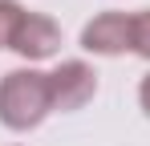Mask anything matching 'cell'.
Wrapping results in <instances>:
<instances>
[{"mask_svg":"<svg viewBox=\"0 0 150 146\" xmlns=\"http://www.w3.org/2000/svg\"><path fill=\"white\" fill-rule=\"evenodd\" d=\"M25 4H16V0H0V49H12V37H16V28L25 21Z\"/></svg>","mask_w":150,"mask_h":146,"instance_id":"cell-5","label":"cell"},{"mask_svg":"<svg viewBox=\"0 0 150 146\" xmlns=\"http://www.w3.org/2000/svg\"><path fill=\"white\" fill-rule=\"evenodd\" d=\"M81 49L93 57L134 53V12H98L81 28Z\"/></svg>","mask_w":150,"mask_h":146,"instance_id":"cell-2","label":"cell"},{"mask_svg":"<svg viewBox=\"0 0 150 146\" xmlns=\"http://www.w3.org/2000/svg\"><path fill=\"white\" fill-rule=\"evenodd\" d=\"M134 53L142 61H150V8L134 12Z\"/></svg>","mask_w":150,"mask_h":146,"instance_id":"cell-6","label":"cell"},{"mask_svg":"<svg viewBox=\"0 0 150 146\" xmlns=\"http://www.w3.org/2000/svg\"><path fill=\"white\" fill-rule=\"evenodd\" d=\"M57 49H61V24L49 12H25V21L12 37V53L28 65H37V61H49Z\"/></svg>","mask_w":150,"mask_h":146,"instance_id":"cell-4","label":"cell"},{"mask_svg":"<svg viewBox=\"0 0 150 146\" xmlns=\"http://www.w3.org/2000/svg\"><path fill=\"white\" fill-rule=\"evenodd\" d=\"M138 106H142V114L150 118V73L142 77V85H138Z\"/></svg>","mask_w":150,"mask_h":146,"instance_id":"cell-7","label":"cell"},{"mask_svg":"<svg viewBox=\"0 0 150 146\" xmlns=\"http://www.w3.org/2000/svg\"><path fill=\"white\" fill-rule=\"evenodd\" d=\"M49 89H53V110L73 114V110H85L93 101L98 73H93V65H85V61H61L49 73Z\"/></svg>","mask_w":150,"mask_h":146,"instance_id":"cell-3","label":"cell"},{"mask_svg":"<svg viewBox=\"0 0 150 146\" xmlns=\"http://www.w3.org/2000/svg\"><path fill=\"white\" fill-rule=\"evenodd\" d=\"M53 114V89L49 73L33 69H8L0 77V126L12 134H28Z\"/></svg>","mask_w":150,"mask_h":146,"instance_id":"cell-1","label":"cell"}]
</instances>
